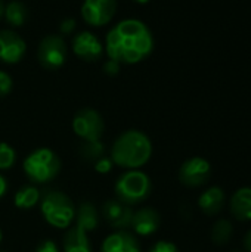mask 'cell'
Listing matches in <instances>:
<instances>
[{
    "label": "cell",
    "instance_id": "6",
    "mask_svg": "<svg viewBox=\"0 0 251 252\" xmlns=\"http://www.w3.org/2000/svg\"><path fill=\"white\" fill-rule=\"evenodd\" d=\"M74 133L84 142L101 140L104 133V120L95 109H81L75 114L72 120Z\"/></svg>",
    "mask_w": 251,
    "mask_h": 252
},
{
    "label": "cell",
    "instance_id": "13",
    "mask_svg": "<svg viewBox=\"0 0 251 252\" xmlns=\"http://www.w3.org/2000/svg\"><path fill=\"white\" fill-rule=\"evenodd\" d=\"M101 252H141V247L132 233L117 230L104 241Z\"/></svg>",
    "mask_w": 251,
    "mask_h": 252
},
{
    "label": "cell",
    "instance_id": "3",
    "mask_svg": "<svg viewBox=\"0 0 251 252\" xmlns=\"http://www.w3.org/2000/svg\"><path fill=\"white\" fill-rule=\"evenodd\" d=\"M114 189L118 201L127 205H136L151 195L152 183L145 173L139 170H129L117 179Z\"/></svg>",
    "mask_w": 251,
    "mask_h": 252
},
{
    "label": "cell",
    "instance_id": "16",
    "mask_svg": "<svg viewBox=\"0 0 251 252\" xmlns=\"http://www.w3.org/2000/svg\"><path fill=\"white\" fill-rule=\"evenodd\" d=\"M225 204V192L223 189L213 186L209 188L198 199V205L201 211L207 216H216Z\"/></svg>",
    "mask_w": 251,
    "mask_h": 252
},
{
    "label": "cell",
    "instance_id": "4",
    "mask_svg": "<svg viewBox=\"0 0 251 252\" xmlns=\"http://www.w3.org/2000/svg\"><path fill=\"white\" fill-rule=\"evenodd\" d=\"M61 170V159L47 149L40 148L31 152L24 161V173L33 183H46L53 180Z\"/></svg>",
    "mask_w": 251,
    "mask_h": 252
},
{
    "label": "cell",
    "instance_id": "21",
    "mask_svg": "<svg viewBox=\"0 0 251 252\" xmlns=\"http://www.w3.org/2000/svg\"><path fill=\"white\" fill-rule=\"evenodd\" d=\"M4 16L6 21L13 25V27H21L25 22L27 18V9L22 3L19 1H10L6 7H4Z\"/></svg>",
    "mask_w": 251,
    "mask_h": 252
},
{
    "label": "cell",
    "instance_id": "29",
    "mask_svg": "<svg viewBox=\"0 0 251 252\" xmlns=\"http://www.w3.org/2000/svg\"><path fill=\"white\" fill-rule=\"evenodd\" d=\"M74 28H75V21H74V19H65V21H62L61 25H59V30H61V32H64V34L72 32Z\"/></svg>",
    "mask_w": 251,
    "mask_h": 252
},
{
    "label": "cell",
    "instance_id": "28",
    "mask_svg": "<svg viewBox=\"0 0 251 252\" xmlns=\"http://www.w3.org/2000/svg\"><path fill=\"white\" fill-rule=\"evenodd\" d=\"M104 71H105L107 74H109V75H115V74H118V71H120V63L115 62V61H112V59H109V61L104 65Z\"/></svg>",
    "mask_w": 251,
    "mask_h": 252
},
{
    "label": "cell",
    "instance_id": "23",
    "mask_svg": "<svg viewBox=\"0 0 251 252\" xmlns=\"http://www.w3.org/2000/svg\"><path fill=\"white\" fill-rule=\"evenodd\" d=\"M16 159L13 148L4 142H0V170H9Z\"/></svg>",
    "mask_w": 251,
    "mask_h": 252
},
{
    "label": "cell",
    "instance_id": "2",
    "mask_svg": "<svg viewBox=\"0 0 251 252\" xmlns=\"http://www.w3.org/2000/svg\"><path fill=\"white\" fill-rule=\"evenodd\" d=\"M152 155V145L148 136L138 130L124 131L111 148V159L121 168L136 170L145 165Z\"/></svg>",
    "mask_w": 251,
    "mask_h": 252
},
{
    "label": "cell",
    "instance_id": "33",
    "mask_svg": "<svg viewBox=\"0 0 251 252\" xmlns=\"http://www.w3.org/2000/svg\"><path fill=\"white\" fill-rule=\"evenodd\" d=\"M135 1H138V3H148L149 0H135Z\"/></svg>",
    "mask_w": 251,
    "mask_h": 252
},
{
    "label": "cell",
    "instance_id": "9",
    "mask_svg": "<svg viewBox=\"0 0 251 252\" xmlns=\"http://www.w3.org/2000/svg\"><path fill=\"white\" fill-rule=\"evenodd\" d=\"M115 9V0H84L81 6V15L87 24L93 27H102L112 19Z\"/></svg>",
    "mask_w": 251,
    "mask_h": 252
},
{
    "label": "cell",
    "instance_id": "34",
    "mask_svg": "<svg viewBox=\"0 0 251 252\" xmlns=\"http://www.w3.org/2000/svg\"><path fill=\"white\" fill-rule=\"evenodd\" d=\"M1 239H3V233H1V229H0V242H1Z\"/></svg>",
    "mask_w": 251,
    "mask_h": 252
},
{
    "label": "cell",
    "instance_id": "10",
    "mask_svg": "<svg viewBox=\"0 0 251 252\" xmlns=\"http://www.w3.org/2000/svg\"><path fill=\"white\" fill-rule=\"evenodd\" d=\"M102 214L107 223L117 230H126L132 227V220L135 211L132 210L130 205L115 199V201H108L102 207Z\"/></svg>",
    "mask_w": 251,
    "mask_h": 252
},
{
    "label": "cell",
    "instance_id": "35",
    "mask_svg": "<svg viewBox=\"0 0 251 252\" xmlns=\"http://www.w3.org/2000/svg\"><path fill=\"white\" fill-rule=\"evenodd\" d=\"M0 252H3V251H0Z\"/></svg>",
    "mask_w": 251,
    "mask_h": 252
},
{
    "label": "cell",
    "instance_id": "8",
    "mask_svg": "<svg viewBox=\"0 0 251 252\" xmlns=\"http://www.w3.org/2000/svg\"><path fill=\"white\" fill-rule=\"evenodd\" d=\"M210 162L201 157H194L185 161L179 170V179L185 186L198 188L203 186L210 177Z\"/></svg>",
    "mask_w": 251,
    "mask_h": 252
},
{
    "label": "cell",
    "instance_id": "31",
    "mask_svg": "<svg viewBox=\"0 0 251 252\" xmlns=\"http://www.w3.org/2000/svg\"><path fill=\"white\" fill-rule=\"evenodd\" d=\"M244 248L247 252H251V230H249L244 236Z\"/></svg>",
    "mask_w": 251,
    "mask_h": 252
},
{
    "label": "cell",
    "instance_id": "11",
    "mask_svg": "<svg viewBox=\"0 0 251 252\" xmlns=\"http://www.w3.org/2000/svg\"><path fill=\"white\" fill-rule=\"evenodd\" d=\"M25 41L13 31H0V61L6 63H16L25 53Z\"/></svg>",
    "mask_w": 251,
    "mask_h": 252
},
{
    "label": "cell",
    "instance_id": "32",
    "mask_svg": "<svg viewBox=\"0 0 251 252\" xmlns=\"http://www.w3.org/2000/svg\"><path fill=\"white\" fill-rule=\"evenodd\" d=\"M3 15H4V4H3V0H0V19Z\"/></svg>",
    "mask_w": 251,
    "mask_h": 252
},
{
    "label": "cell",
    "instance_id": "18",
    "mask_svg": "<svg viewBox=\"0 0 251 252\" xmlns=\"http://www.w3.org/2000/svg\"><path fill=\"white\" fill-rule=\"evenodd\" d=\"M64 251L65 252H92L87 233L78 227L70 229L64 236Z\"/></svg>",
    "mask_w": 251,
    "mask_h": 252
},
{
    "label": "cell",
    "instance_id": "15",
    "mask_svg": "<svg viewBox=\"0 0 251 252\" xmlns=\"http://www.w3.org/2000/svg\"><path fill=\"white\" fill-rule=\"evenodd\" d=\"M232 216L240 221H251V188L238 189L229 204Z\"/></svg>",
    "mask_w": 251,
    "mask_h": 252
},
{
    "label": "cell",
    "instance_id": "30",
    "mask_svg": "<svg viewBox=\"0 0 251 252\" xmlns=\"http://www.w3.org/2000/svg\"><path fill=\"white\" fill-rule=\"evenodd\" d=\"M7 192V182L6 179L0 174V198H3Z\"/></svg>",
    "mask_w": 251,
    "mask_h": 252
},
{
    "label": "cell",
    "instance_id": "17",
    "mask_svg": "<svg viewBox=\"0 0 251 252\" xmlns=\"http://www.w3.org/2000/svg\"><path fill=\"white\" fill-rule=\"evenodd\" d=\"M98 223H99V217L95 205L90 202L81 204L78 211L75 213V227H78L86 233H90L98 227Z\"/></svg>",
    "mask_w": 251,
    "mask_h": 252
},
{
    "label": "cell",
    "instance_id": "19",
    "mask_svg": "<svg viewBox=\"0 0 251 252\" xmlns=\"http://www.w3.org/2000/svg\"><path fill=\"white\" fill-rule=\"evenodd\" d=\"M40 199V192L34 186H24L15 195V205L21 210L33 208Z\"/></svg>",
    "mask_w": 251,
    "mask_h": 252
},
{
    "label": "cell",
    "instance_id": "1",
    "mask_svg": "<svg viewBox=\"0 0 251 252\" xmlns=\"http://www.w3.org/2000/svg\"><path fill=\"white\" fill-rule=\"evenodd\" d=\"M152 47V34L139 19H124L107 35V53L118 63H138L149 56Z\"/></svg>",
    "mask_w": 251,
    "mask_h": 252
},
{
    "label": "cell",
    "instance_id": "26",
    "mask_svg": "<svg viewBox=\"0 0 251 252\" xmlns=\"http://www.w3.org/2000/svg\"><path fill=\"white\" fill-rule=\"evenodd\" d=\"M149 252H179L178 247L172 242H167V241H160L157 242Z\"/></svg>",
    "mask_w": 251,
    "mask_h": 252
},
{
    "label": "cell",
    "instance_id": "5",
    "mask_svg": "<svg viewBox=\"0 0 251 252\" xmlns=\"http://www.w3.org/2000/svg\"><path fill=\"white\" fill-rule=\"evenodd\" d=\"M41 214L50 226L65 229L70 227L75 219V208L67 195L61 192H47L41 199Z\"/></svg>",
    "mask_w": 251,
    "mask_h": 252
},
{
    "label": "cell",
    "instance_id": "14",
    "mask_svg": "<svg viewBox=\"0 0 251 252\" xmlns=\"http://www.w3.org/2000/svg\"><path fill=\"white\" fill-rule=\"evenodd\" d=\"M160 214L152 208H142L133 214L132 227L141 236H151L160 227Z\"/></svg>",
    "mask_w": 251,
    "mask_h": 252
},
{
    "label": "cell",
    "instance_id": "27",
    "mask_svg": "<svg viewBox=\"0 0 251 252\" xmlns=\"http://www.w3.org/2000/svg\"><path fill=\"white\" fill-rule=\"evenodd\" d=\"M36 252H59V248H58L56 242H53L50 239H46V241H41L37 245Z\"/></svg>",
    "mask_w": 251,
    "mask_h": 252
},
{
    "label": "cell",
    "instance_id": "25",
    "mask_svg": "<svg viewBox=\"0 0 251 252\" xmlns=\"http://www.w3.org/2000/svg\"><path fill=\"white\" fill-rule=\"evenodd\" d=\"M12 90V78L4 71H0V97L6 96Z\"/></svg>",
    "mask_w": 251,
    "mask_h": 252
},
{
    "label": "cell",
    "instance_id": "20",
    "mask_svg": "<svg viewBox=\"0 0 251 252\" xmlns=\"http://www.w3.org/2000/svg\"><path fill=\"white\" fill-rule=\"evenodd\" d=\"M234 233V227L228 220H217L212 229V239L216 245H226Z\"/></svg>",
    "mask_w": 251,
    "mask_h": 252
},
{
    "label": "cell",
    "instance_id": "12",
    "mask_svg": "<svg viewBox=\"0 0 251 252\" xmlns=\"http://www.w3.org/2000/svg\"><path fill=\"white\" fill-rule=\"evenodd\" d=\"M72 50L81 59L96 61L102 55V44L92 32L84 31V32H80L74 37Z\"/></svg>",
    "mask_w": 251,
    "mask_h": 252
},
{
    "label": "cell",
    "instance_id": "7",
    "mask_svg": "<svg viewBox=\"0 0 251 252\" xmlns=\"http://www.w3.org/2000/svg\"><path fill=\"white\" fill-rule=\"evenodd\" d=\"M67 47L59 35H47L38 46V61L47 69H58L64 65Z\"/></svg>",
    "mask_w": 251,
    "mask_h": 252
},
{
    "label": "cell",
    "instance_id": "24",
    "mask_svg": "<svg viewBox=\"0 0 251 252\" xmlns=\"http://www.w3.org/2000/svg\"><path fill=\"white\" fill-rule=\"evenodd\" d=\"M112 165H114V162H112L111 158L102 157L101 159H98V161L95 162V170H96L98 173H101V174H107V173L111 171Z\"/></svg>",
    "mask_w": 251,
    "mask_h": 252
},
{
    "label": "cell",
    "instance_id": "22",
    "mask_svg": "<svg viewBox=\"0 0 251 252\" xmlns=\"http://www.w3.org/2000/svg\"><path fill=\"white\" fill-rule=\"evenodd\" d=\"M80 155L87 162H96L102 157H105V146L101 140L96 142H84L80 148Z\"/></svg>",
    "mask_w": 251,
    "mask_h": 252
}]
</instances>
